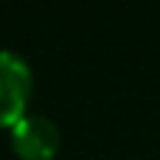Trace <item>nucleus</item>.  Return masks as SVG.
I'll list each match as a JSON object with an SVG mask.
<instances>
[{
	"label": "nucleus",
	"mask_w": 160,
	"mask_h": 160,
	"mask_svg": "<svg viewBox=\"0 0 160 160\" xmlns=\"http://www.w3.org/2000/svg\"><path fill=\"white\" fill-rule=\"evenodd\" d=\"M34 93V76L28 62L8 51L0 48V129H14L25 115Z\"/></svg>",
	"instance_id": "1"
},
{
	"label": "nucleus",
	"mask_w": 160,
	"mask_h": 160,
	"mask_svg": "<svg viewBox=\"0 0 160 160\" xmlns=\"http://www.w3.org/2000/svg\"><path fill=\"white\" fill-rule=\"evenodd\" d=\"M11 135V149L20 160H53L62 149V132L48 115H25Z\"/></svg>",
	"instance_id": "2"
}]
</instances>
